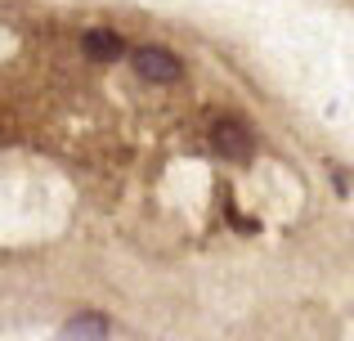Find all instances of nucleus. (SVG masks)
Segmentation results:
<instances>
[{"label": "nucleus", "instance_id": "nucleus-1", "mask_svg": "<svg viewBox=\"0 0 354 341\" xmlns=\"http://www.w3.org/2000/svg\"><path fill=\"white\" fill-rule=\"evenodd\" d=\"M135 72L144 81H162V86H171V81L184 77V63L175 59L171 50H162V45H144V50H135Z\"/></svg>", "mask_w": 354, "mask_h": 341}, {"label": "nucleus", "instance_id": "nucleus-2", "mask_svg": "<svg viewBox=\"0 0 354 341\" xmlns=\"http://www.w3.org/2000/svg\"><path fill=\"white\" fill-rule=\"evenodd\" d=\"M211 144L234 162L251 158V131L238 122V117H216V122H211Z\"/></svg>", "mask_w": 354, "mask_h": 341}, {"label": "nucleus", "instance_id": "nucleus-3", "mask_svg": "<svg viewBox=\"0 0 354 341\" xmlns=\"http://www.w3.org/2000/svg\"><path fill=\"white\" fill-rule=\"evenodd\" d=\"M81 50H86L95 63H117L126 45H121V36H117V32H108V27H90V32L81 36Z\"/></svg>", "mask_w": 354, "mask_h": 341}, {"label": "nucleus", "instance_id": "nucleus-4", "mask_svg": "<svg viewBox=\"0 0 354 341\" xmlns=\"http://www.w3.org/2000/svg\"><path fill=\"white\" fill-rule=\"evenodd\" d=\"M59 341H108V319L104 315H77L72 324H63Z\"/></svg>", "mask_w": 354, "mask_h": 341}]
</instances>
